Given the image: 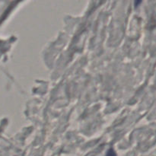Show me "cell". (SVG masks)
Returning <instances> with one entry per match:
<instances>
[{
  "label": "cell",
  "instance_id": "1",
  "mask_svg": "<svg viewBox=\"0 0 156 156\" xmlns=\"http://www.w3.org/2000/svg\"><path fill=\"white\" fill-rule=\"evenodd\" d=\"M107 156H116V155H115V153H114L112 150H111L109 152H108V155Z\"/></svg>",
  "mask_w": 156,
  "mask_h": 156
}]
</instances>
